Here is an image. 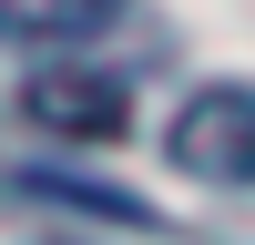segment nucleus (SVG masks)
I'll return each instance as SVG.
<instances>
[{
  "label": "nucleus",
  "mask_w": 255,
  "mask_h": 245,
  "mask_svg": "<svg viewBox=\"0 0 255 245\" xmlns=\"http://www.w3.org/2000/svg\"><path fill=\"white\" fill-rule=\"evenodd\" d=\"M163 153H174V174L245 194L255 184V82H194L163 122Z\"/></svg>",
  "instance_id": "nucleus-1"
},
{
  "label": "nucleus",
  "mask_w": 255,
  "mask_h": 245,
  "mask_svg": "<svg viewBox=\"0 0 255 245\" xmlns=\"http://www.w3.org/2000/svg\"><path fill=\"white\" fill-rule=\"evenodd\" d=\"M20 113L41 133H123V82L113 72H41L20 92Z\"/></svg>",
  "instance_id": "nucleus-2"
},
{
  "label": "nucleus",
  "mask_w": 255,
  "mask_h": 245,
  "mask_svg": "<svg viewBox=\"0 0 255 245\" xmlns=\"http://www.w3.org/2000/svg\"><path fill=\"white\" fill-rule=\"evenodd\" d=\"M123 20V0H0V41L20 51H72V41H102Z\"/></svg>",
  "instance_id": "nucleus-3"
}]
</instances>
